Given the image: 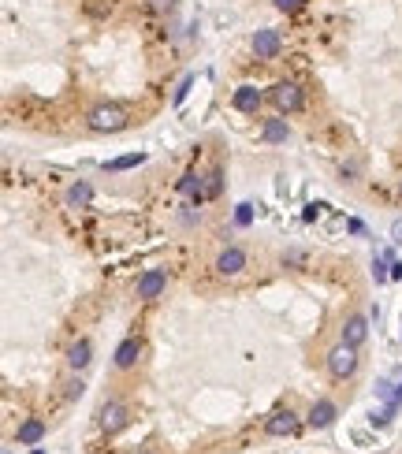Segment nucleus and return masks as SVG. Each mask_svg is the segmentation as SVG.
Returning <instances> with one entry per match:
<instances>
[{
  "mask_svg": "<svg viewBox=\"0 0 402 454\" xmlns=\"http://www.w3.org/2000/svg\"><path fill=\"white\" fill-rule=\"evenodd\" d=\"M127 123H131V115H127V108H120V105H97L89 112V131H97V134H115V131H123Z\"/></svg>",
  "mask_w": 402,
  "mask_h": 454,
  "instance_id": "1",
  "label": "nucleus"
},
{
  "mask_svg": "<svg viewBox=\"0 0 402 454\" xmlns=\"http://www.w3.org/2000/svg\"><path fill=\"white\" fill-rule=\"evenodd\" d=\"M328 372L335 376V380H350V376L358 372V346H332V354H328Z\"/></svg>",
  "mask_w": 402,
  "mask_h": 454,
  "instance_id": "2",
  "label": "nucleus"
},
{
  "mask_svg": "<svg viewBox=\"0 0 402 454\" xmlns=\"http://www.w3.org/2000/svg\"><path fill=\"white\" fill-rule=\"evenodd\" d=\"M268 97H272V105H276L283 115H287V112H298V108L306 105V94H302V86H298V82H276Z\"/></svg>",
  "mask_w": 402,
  "mask_h": 454,
  "instance_id": "3",
  "label": "nucleus"
},
{
  "mask_svg": "<svg viewBox=\"0 0 402 454\" xmlns=\"http://www.w3.org/2000/svg\"><path fill=\"white\" fill-rule=\"evenodd\" d=\"M246 265H250V257H246L242 246H227V250H220V257H216V272H220V276H227V279L242 276Z\"/></svg>",
  "mask_w": 402,
  "mask_h": 454,
  "instance_id": "4",
  "label": "nucleus"
},
{
  "mask_svg": "<svg viewBox=\"0 0 402 454\" xmlns=\"http://www.w3.org/2000/svg\"><path fill=\"white\" fill-rule=\"evenodd\" d=\"M164 291H168V272L164 268L142 272V279H138V298L142 302H153V298H161Z\"/></svg>",
  "mask_w": 402,
  "mask_h": 454,
  "instance_id": "5",
  "label": "nucleus"
},
{
  "mask_svg": "<svg viewBox=\"0 0 402 454\" xmlns=\"http://www.w3.org/2000/svg\"><path fill=\"white\" fill-rule=\"evenodd\" d=\"M279 49H283V37H279L276 30H257V34H253V53H257V60L279 56Z\"/></svg>",
  "mask_w": 402,
  "mask_h": 454,
  "instance_id": "6",
  "label": "nucleus"
},
{
  "mask_svg": "<svg viewBox=\"0 0 402 454\" xmlns=\"http://www.w3.org/2000/svg\"><path fill=\"white\" fill-rule=\"evenodd\" d=\"M142 350H146V346H142V339H138V335H131V339H123L120 346H115V369H134L138 365V358H142Z\"/></svg>",
  "mask_w": 402,
  "mask_h": 454,
  "instance_id": "7",
  "label": "nucleus"
},
{
  "mask_svg": "<svg viewBox=\"0 0 402 454\" xmlns=\"http://www.w3.org/2000/svg\"><path fill=\"white\" fill-rule=\"evenodd\" d=\"M265 432H268V436H276V439L294 436V432H298V417H294L291 410H279V413H272V417H268Z\"/></svg>",
  "mask_w": 402,
  "mask_h": 454,
  "instance_id": "8",
  "label": "nucleus"
},
{
  "mask_svg": "<svg viewBox=\"0 0 402 454\" xmlns=\"http://www.w3.org/2000/svg\"><path fill=\"white\" fill-rule=\"evenodd\" d=\"M123 424H127V406L123 402H105V406H101V428L112 436V432H120Z\"/></svg>",
  "mask_w": 402,
  "mask_h": 454,
  "instance_id": "9",
  "label": "nucleus"
},
{
  "mask_svg": "<svg viewBox=\"0 0 402 454\" xmlns=\"http://www.w3.org/2000/svg\"><path fill=\"white\" fill-rule=\"evenodd\" d=\"M335 417H339V410H335V402H328V398H320V402H313L309 406V424L313 428H332L335 424Z\"/></svg>",
  "mask_w": 402,
  "mask_h": 454,
  "instance_id": "10",
  "label": "nucleus"
},
{
  "mask_svg": "<svg viewBox=\"0 0 402 454\" xmlns=\"http://www.w3.org/2000/svg\"><path fill=\"white\" fill-rule=\"evenodd\" d=\"M369 339V320L365 317H346V324H343V339L339 343H346V346H361Z\"/></svg>",
  "mask_w": 402,
  "mask_h": 454,
  "instance_id": "11",
  "label": "nucleus"
},
{
  "mask_svg": "<svg viewBox=\"0 0 402 454\" xmlns=\"http://www.w3.org/2000/svg\"><path fill=\"white\" fill-rule=\"evenodd\" d=\"M261 101H265V94L257 86H239L235 97H231V105H235L239 112H257V108H261Z\"/></svg>",
  "mask_w": 402,
  "mask_h": 454,
  "instance_id": "12",
  "label": "nucleus"
},
{
  "mask_svg": "<svg viewBox=\"0 0 402 454\" xmlns=\"http://www.w3.org/2000/svg\"><path fill=\"white\" fill-rule=\"evenodd\" d=\"M89 361H94V343L89 339H79L71 350H68V369H75V372H82Z\"/></svg>",
  "mask_w": 402,
  "mask_h": 454,
  "instance_id": "13",
  "label": "nucleus"
},
{
  "mask_svg": "<svg viewBox=\"0 0 402 454\" xmlns=\"http://www.w3.org/2000/svg\"><path fill=\"white\" fill-rule=\"evenodd\" d=\"M15 439H19L23 447H34V443H42V439H45V424L37 421V417L23 421V424H19V432H15Z\"/></svg>",
  "mask_w": 402,
  "mask_h": 454,
  "instance_id": "14",
  "label": "nucleus"
},
{
  "mask_svg": "<svg viewBox=\"0 0 402 454\" xmlns=\"http://www.w3.org/2000/svg\"><path fill=\"white\" fill-rule=\"evenodd\" d=\"M287 138H291V127L283 123V120H265L261 141H268V146H279V141H287Z\"/></svg>",
  "mask_w": 402,
  "mask_h": 454,
  "instance_id": "15",
  "label": "nucleus"
},
{
  "mask_svg": "<svg viewBox=\"0 0 402 454\" xmlns=\"http://www.w3.org/2000/svg\"><path fill=\"white\" fill-rule=\"evenodd\" d=\"M89 198H94V187L82 183V179L68 187V205H71V209H82V205H89Z\"/></svg>",
  "mask_w": 402,
  "mask_h": 454,
  "instance_id": "16",
  "label": "nucleus"
},
{
  "mask_svg": "<svg viewBox=\"0 0 402 454\" xmlns=\"http://www.w3.org/2000/svg\"><path fill=\"white\" fill-rule=\"evenodd\" d=\"M138 164H146V153H127V157H115L105 164V172H127V168H138Z\"/></svg>",
  "mask_w": 402,
  "mask_h": 454,
  "instance_id": "17",
  "label": "nucleus"
},
{
  "mask_svg": "<svg viewBox=\"0 0 402 454\" xmlns=\"http://www.w3.org/2000/svg\"><path fill=\"white\" fill-rule=\"evenodd\" d=\"M395 410H398V402H387L384 410H372V413H369V424H372V428H384V424H391Z\"/></svg>",
  "mask_w": 402,
  "mask_h": 454,
  "instance_id": "18",
  "label": "nucleus"
},
{
  "mask_svg": "<svg viewBox=\"0 0 402 454\" xmlns=\"http://www.w3.org/2000/svg\"><path fill=\"white\" fill-rule=\"evenodd\" d=\"M205 194H209V198H220V194H224V172H220V168H213V172L205 175Z\"/></svg>",
  "mask_w": 402,
  "mask_h": 454,
  "instance_id": "19",
  "label": "nucleus"
},
{
  "mask_svg": "<svg viewBox=\"0 0 402 454\" xmlns=\"http://www.w3.org/2000/svg\"><path fill=\"white\" fill-rule=\"evenodd\" d=\"M149 11H157V15H172V11L179 8V0H146Z\"/></svg>",
  "mask_w": 402,
  "mask_h": 454,
  "instance_id": "20",
  "label": "nucleus"
},
{
  "mask_svg": "<svg viewBox=\"0 0 402 454\" xmlns=\"http://www.w3.org/2000/svg\"><path fill=\"white\" fill-rule=\"evenodd\" d=\"M235 224H239V227H250V224H253V205H250V201H242L239 209H235Z\"/></svg>",
  "mask_w": 402,
  "mask_h": 454,
  "instance_id": "21",
  "label": "nucleus"
},
{
  "mask_svg": "<svg viewBox=\"0 0 402 454\" xmlns=\"http://www.w3.org/2000/svg\"><path fill=\"white\" fill-rule=\"evenodd\" d=\"M376 395H380V398H387V402H395V395H398V387H395L391 380H380V384H376Z\"/></svg>",
  "mask_w": 402,
  "mask_h": 454,
  "instance_id": "22",
  "label": "nucleus"
},
{
  "mask_svg": "<svg viewBox=\"0 0 402 454\" xmlns=\"http://www.w3.org/2000/svg\"><path fill=\"white\" fill-rule=\"evenodd\" d=\"M272 4H276L279 11H298V8L306 4V0H272Z\"/></svg>",
  "mask_w": 402,
  "mask_h": 454,
  "instance_id": "23",
  "label": "nucleus"
},
{
  "mask_svg": "<svg viewBox=\"0 0 402 454\" xmlns=\"http://www.w3.org/2000/svg\"><path fill=\"white\" fill-rule=\"evenodd\" d=\"M190 82H194V79H190V75H187V79H183V82H179V89H175V105H183V97H187V89H190Z\"/></svg>",
  "mask_w": 402,
  "mask_h": 454,
  "instance_id": "24",
  "label": "nucleus"
},
{
  "mask_svg": "<svg viewBox=\"0 0 402 454\" xmlns=\"http://www.w3.org/2000/svg\"><path fill=\"white\" fill-rule=\"evenodd\" d=\"M82 391H86V384H82V380H71V384H68V398H79Z\"/></svg>",
  "mask_w": 402,
  "mask_h": 454,
  "instance_id": "25",
  "label": "nucleus"
},
{
  "mask_svg": "<svg viewBox=\"0 0 402 454\" xmlns=\"http://www.w3.org/2000/svg\"><path fill=\"white\" fill-rule=\"evenodd\" d=\"M391 279H402V261H391Z\"/></svg>",
  "mask_w": 402,
  "mask_h": 454,
  "instance_id": "26",
  "label": "nucleus"
},
{
  "mask_svg": "<svg viewBox=\"0 0 402 454\" xmlns=\"http://www.w3.org/2000/svg\"><path fill=\"white\" fill-rule=\"evenodd\" d=\"M30 454H45V450H30Z\"/></svg>",
  "mask_w": 402,
  "mask_h": 454,
  "instance_id": "27",
  "label": "nucleus"
},
{
  "mask_svg": "<svg viewBox=\"0 0 402 454\" xmlns=\"http://www.w3.org/2000/svg\"><path fill=\"white\" fill-rule=\"evenodd\" d=\"M8 454H11V450H8Z\"/></svg>",
  "mask_w": 402,
  "mask_h": 454,
  "instance_id": "28",
  "label": "nucleus"
}]
</instances>
